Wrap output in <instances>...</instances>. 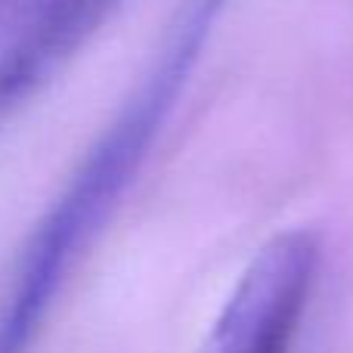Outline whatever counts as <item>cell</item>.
<instances>
[{"label": "cell", "instance_id": "cell-1", "mask_svg": "<svg viewBox=\"0 0 353 353\" xmlns=\"http://www.w3.org/2000/svg\"><path fill=\"white\" fill-rule=\"evenodd\" d=\"M226 6L180 0L146 72L31 226L0 285V353H31L81 257L152 155Z\"/></svg>", "mask_w": 353, "mask_h": 353}, {"label": "cell", "instance_id": "cell-2", "mask_svg": "<svg viewBox=\"0 0 353 353\" xmlns=\"http://www.w3.org/2000/svg\"><path fill=\"white\" fill-rule=\"evenodd\" d=\"M319 236L285 230L245 267L199 353H292L319 273Z\"/></svg>", "mask_w": 353, "mask_h": 353}, {"label": "cell", "instance_id": "cell-3", "mask_svg": "<svg viewBox=\"0 0 353 353\" xmlns=\"http://www.w3.org/2000/svg\"><path fill=\"white\" fill-rule=\"evenodd\" d=\"M124 0H25L0 31V118L34 97Z\"/></svg>", "mask_w": 353, "mask_h": 353}]
</instances>
